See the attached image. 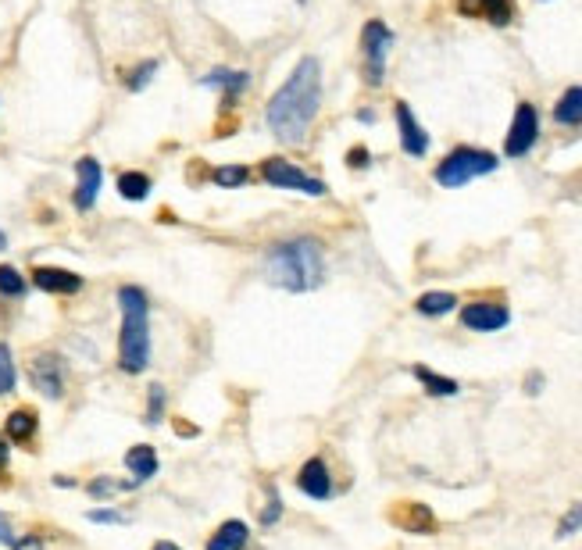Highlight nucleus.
Instances as JSON below:
<instances>
[{
	"mask_svg": "<svg viewBox=\"0 0 582 550\" xmlns=\"http://www.w3.org/2000/svg\"><path fill=\"white\" fill-rule=\"evenodd\" d=\"M318 111H322V61L308 54L293 65L290 79L272 93L265 122L283 147H300L308 140Z\"/></svg>",
	"mask_w": 582,
	"mask_h": 550,
	"instance_id": "1",
	"label": "nucleus"
},
{
	"mask_svg": "<svg viewBox=\"0 0 582 550\" xmlns=\"http://www.w3.org/2000/svg\"><path fill=\"white\" fill-rule=\"evenodd\" d=\"M265 279L286 293H311L325 283V247L315 236L272 243L265 254Z\"/></svg>",
	"mask_w": 582,
	"mask_h": 550,
	"instance_id": "2",
	"label": "nucleus"
},
{
	"mask_svg": "<svg viewBox=\"0 0 582 550\" xmlns=\"http://www.w3.org/2000/svg\"><path fill=\"white\" fill-rule=\"evenodd\" d=\"M118 368L125 375H143L150 368V300L140 286H118Z\"/></svg>",
	"mask_w": 582,
	"mask_h": 550,
	"instance_id": "3",
	"label": "nucleus"
},
{
	"mask_svg": "<svg viewBox=\"0 0 582 550\" xmlns=\"http://www.w3.org/2000/svg\"><path fill=\"white\" fill-rule=\"evenodd\" d=\"M497 168H500V158H497V154H490V150H483V147H454L447 158L436 165L433 179L443 186V190H461V186H468L472 179L497 172Z\"/></svg>",
	"mask_w": 582,
	"mask_h": 550,
	"instance_id": "4",
	"label": "nucleus"
},
{
	"mask_svg": "<svg viewBox=\"0 0 582 550\" xmlns=\"http://www.w3.org/2000/svg\"><path fill=\"white\" fill-rule=\"evenodd\" d=\"M393 43H397V36H393L390 25L379 22V18L365 22V29H361V75H365L368 86H383Z\"/></svg>",
	"mask_w": 582,
	"mask_h": 550,
	"instance_id": "5",
	"label": "nucleus"
},
{
	"mask_svg": "<svg viewBox=\"0 0 582 550\" xmlns=\"http://www.w3.org/2000/svg\"><path fill=\"white\" fill-rule=\"evenodd\" d=\"M261 179H265L268 186H275V190H293V193H304V197H325V193H329V186H325L318 175L304 172V168H297L286 158L261 161Z\"/></svg>",
	"mask_w": 582,
	"mask_h": 550,
	"instance_id": "6",
	"label": "nucleus"
},
{
	"mask_svg": "<svg viewBox=\"0 0 582 550\" xmlns=\"http://www.w3.org/2000/svg\"><path fill=\"white\" fill-rule=\"evenodd\" d=\"M29 383H33L36 393H43L47 400H61L65 397V361L54 354V350H36L29 358Z\"/></svg>",
	"mask_w": 582,
	"mask_h": 550,
	"instance_id": "7",
	"label": "nucleus"
},
{
	"mask_svg": "<svg viewBox=\"0 0 582 550\" xmlns=\"http://www.w3.org/2000/svg\"><path fill=\"white\" fill-rule=\"evenodd\" d=\"M536 140H540V115L529 100H522L511 118L508 136H504V158H525L536 147Z\"/></svg>",
	"mask_w": 582,
	"mask_h": 550,
	"instance_id": "8",
	"label": "nucleus"
},
{
	"mask_svg": "<svg viewBox=\"0 0 582 550\" xmlns=\"http://www.w3.org/2000/svg\"><path fill=\"white\" fill-rule=\"evenodd\" d=\"M461 325L472 333H500L511 325V311L500 300H472L461 308Z\"/></svg>",
	"mask_w": 582,
	"mask_h": 550,
	"instance_id": "9",
	"label": "nucleus"
},
{
	"mask_svg": "<svg viewBox=\"0 0 582 550\" xmlns=\"http://www.w3.org/2000/svg\"><path fill=\"white\" fill-rule=\"evenodd\" d=\"M393 118H397L400 150H404L408 158H425V154H429V133H425V125L415 118L408 100H397V104H393Z\"/></svg>",
	"mask_w": 582,
	"mask_h": 550,
	"instance_id": "10",
	"label": "nucleus"
},
{
	"mask_svg": "<svg viewBox=\"0 0 582 550\" xmlns=\"http://www.w3.org/2000/svg\"><path fill=\"white\" fill-rule=\"evenodd\" d=\"M100 186H104V168H100V161L90 158V154L75 161V193H72L75 211H90L100 197Z\"/></svg>",
	"mask_w": 582,
	"mask_h": 550,
	"instance_id": "11",
	"label": "nucleus"
},
{
	"mask_svg": "<svg viewBox=\"0 0 582 550\" xmlns=\"http://www.w3.org/2000/svg\"><path fill=\"white\" fill-rule=\"evenodd\" d=\"M390 522L397 525L400 533H411V536H433L436 529H440L433 508H429V504H418V500H400L397 508L390 511Z\"/></svg>",
	"mask_w": 582,
	"mask_h": 550,
	"instance_id": "12",
	"label": "nucleus"
},
{
	"mask_svg": "<svg viewBox=\"0 0 582 550\" xmlns=\"http://www.w3.org/2000/svg\"><path fill=\"white\" fill-rule=\"evenodd\" d=\"M33 286L50 297H75L83 290V275L72 272V268H58V265H36L33 268Z\"/></svg>",
	"mask_w": 582,
	"mask_h": 550,
	"instance_id": "13",
	"label": "nucleus"
},
{
	"mask_svg": "<svg viewBox=\"0 0 582 550\" xmlns=\"http://www.w3.org/2000/svg\"><path fill=\"white\" fill-rule=\"evenodd\" d=\"M461 18H475V22H490L497 29L515 22V0H458L454 4Z\"/></svg>",
	"mask_w": 582,
	"mask_h": 550,
	"instance_id": "14",
	"label": "nucleus"
},
{
	"mask_svg": "<svg viewBox=\"0 0 582 550\" xmlns=\"http://www.w3.org/2000/svg\"><path fill=\"white\" fill-rule=\"evenodd\" d=\"M297 490L311 500H329L333 497V472L325 465V458H308L297 472Z\"/></svg>",
	"mask_w": 582,
	"mask_h": 550,
	"instance_id": "15",
	"label": "nucleus"
},
{
	"mask_svg": "<svg viewBox=\"0 0 582 550\" xmlns=\"http://www.w3.org/2000/svg\"><path fill=\"white\" fill-rule=\"evenodd\" d=\"M200 86H208V90H222L225 108H236L240 93L250 86V72H243V68H211V72L200 79Z\"/></svg>",
	"mask_w": 582,
	"mask_h": 550,
	"instance_id": "16",
	"label": "nucleus"
},
{
	"mask_svg": "<svg viewBox=\"0 0 582 550\" xmlns=\"http://www.w3.org/2000/svg\"><path fill=\"white\" fill-rule=\"evenodd\" d=\"M36 433H40V418H36L33 408H15L8 415V422H4V436L11 443H18V447H29L36 440Z\"/></svg>",
	"mask_w": 582,
	"mask_h": 550,
	"instance_id": "17",
	"label": "nucleus"
},
{
	"mask_svg": "<svg viewBox=\"0 0 582 550\" xmlns=\"http://www.w3.org/2000/svg\"><path fill=\"white\" fill-rule=\"evenodd\" d=\"M125 468L133 472L136 483H150L158 475V450L150 443H136V447L125 450Z\"/></svg>",
	"mask_w": 582,
	"mask_h": 550,
	"instance_id": "18",
	"label": "nucleus"
},
{
	"mask_svg": "<svg viewBox=\"0 0 582 550\" xmlns=\"http://www.w3.org/2000/svg\"><path fill=\"white\" fill-rule=\"evenodd\" d=\"M250 543V529H247V522H240V518H229V522H222L211 533V540H208V547L204 550H243Z\"/></svg>",
	"mask_w": 582,
	"mask_h": 550,
	"instance_id": "19",
	"label": "nucleus"
},
{
	"mask_svg": "<svg viewBox=\"0 0 582 550\" xmlns=\"http://www.w3.org/2000/svg\"><path fill=\"white\" fill-rule=\"evenodd\" d=\"M411 375H415L418 383H422V390L429 393V397H458V393H461L458 379L440 375L436 368H429V365H415V368H411Z\"/></svg>",
	"mask_w": 582,
	"mask_h": 550,
	"instance_id": "20",
	"label": "nucleus"
},
{
	"mask_svg": "<svg viewBox=\"0 0 582 550\" xmlns=\"http://www.w3.org/2000/svg\"><path fill=\"white\" fill-rule=\"evenodd\" d=\"M454 308H458V297L447 293V290H429V293H422V297L415 300V311L422 318H443V315H450Z\"/></svg>",
	"mask_w": 582,
	"mask_h": 550,
	"instance_id": "21",
	"label": "nucleus"
},
{
	"mask_svg": "<svg viewBox=\"0 0 582 550\" xmlns=\"http://www.w3.org/2000/svg\"><path fill=\"white\" fill-rule=\"evenodd\" d=\"M554 122L558 125H582V86H568L554 104Z\"/></svg>",
	"mask_w": 582,
	"mask_h": 550,
	"instance_id": "22",
	"label": "nucleus"
},
{
	"mask_svg": "<svg viewBox=\"0 0 582 550\" xmlns=\"http://www.w3.org/2000/svg\"><path fill=\"white\" fill-rule=\"evenodd\" d=\"M150 190H154L150 175H143V172H122L118 175V193H122L125 200H147Z\"/></svg>",
	"mask_w": 582,
	"mask_h": 550,
	"instance_id": "23",
	"label": "nucleus"
},
{
	"mask_svg": "<svg viewBox=\"0 0 582 550\" xmlns=\"http://www.w3.org/2000/svg\"><path fill=\"white\" fill-rule=\"evenodd\" d=\"M250 179H254V172H250L247 165H222L211 172V183L222 186V190H240V186H247Z\"/></svg>",
	"mask_w": 582,
	"mask_h": 550,
	"instance_id": "24",
	"label": "nucleus"
},
{
	"mask_svg": "<svg viewBox=\"0 0 582 550\" xmlns=\"http://www.w3.org/2000/svg\"><path fill=\"white\" fill-rule=\"evenodd\" d=\"M136 486H140L136 479H125V483H118V479H111V475H97V479H93L86 490H90L93 500H111L115 493H129V490H136Z\"/></svg>",
	"mask_w": 582,
	"mask_h": 550,
	"instance_id": "25",
	"label": "nucleus"
},
{
	"mask_svg": "<svg viewBox=\"0 0 582 550\" xmlns=\"http://www.w3.org/2000/svg\"><path fill=\"white\" fill-rule=\"evenodd\" d=\"M18 383V368H15V354H11L8 343H0V397L15 393Z\"/></svg>",
	"mask_w": 582,
	"mask_h": 550,
	"instance_id": "26",
	"label": "nucleus"
},
{
	"mask_svg": "<svg viewBox=\"0 0 582 550\" xmlns=\"http://www.w3.org/2000/svg\"><path fill=\"white\" fill-rule=\"evenodd\" d=\"M29 283L15 265H0V297H25Z\"/></svg>",
	"mask_w": 582,
	"mask_h": 550,
	"instance_id": "27",
	"label": "nucleus"
},
{
	"mask_svg": "<svg viewBox=\"0 0 582 550\" xmlns=\"http://www.w3.org/2000/svg\"><path fill=\"white\" fill-rule=\"evenodd\" d=\"M165 404H168V393L161 383H150L147 386V418L143 422L147 425H158L161 418H165Z\"/></svg>",
	"mask_w": 582,
	"mask_h": 550,
	"instance_id": "28",
	"label": "nucleus"
},
{
	"mask_svg": "<svg viewBox=\"0 0 582 550\" xmlns=\"http://www.w3.org/2000/svg\"><path fill=\"white\" fill-rule=\"evenodd\" d=\"M158 68H161V65H158V61H154V58L140 61V65H136L133 72L125 75V86H129V90H133V93L147 90V86H150V79H154V72H158Z\"/></svg>",
	"mask_w": 582,
	"mask_h": 550,
	"instance_id": "29",
	"label": "nucleus"
},
{
	"mask_svg": "<svg viewBox=\"0 0 582 550\" xmlns=\"http://www.w3.org/2000/svg\"><path fill=\"white\" fill-rule=\"evenodd\" d=\"M575 533H582V500H575L572 508L565 511V515L558 518V540H568V536H575Z\"/></svg>",
	"mask_w": 582,
	"mask_h": 550,
	"instance_id": "30",
	"label": "nucleus"
},
{
	"mask_svg": "<svg viewBox=\"0 0 582 550\" xmlns=\"http://www.w3.org/2000/svg\"><path fill=\"white\" fill-rule=\"evenodd\" d=\"M283 511H286L283 508V497H279V490L268 483V500H265V511H261V525H265V529H272V525L283 518Z\"/></svg>",
	"mask_w": 582,
	"mask_h": 550,
	"instance_id": "31",
	"label": "nucleus"
},
{
	"mask_svg": "<svg viewBox=\"0 0 582 550\" xmlns=\"http://www.w3.org/2000/svg\"><path fill=\"white\" fill-rule=\"evenodd\" d=\"M86 518H90L93 525H125L129 522L118 508H93V511H86Z\"/></svg>",
	"mask_w": 582,
	"mask_h": 550,
	"instance_id": "32",
	"label": "nucleus"
},
{
	"mask_svg": "<svg viewBox=\"0 0 582 550\" xmlns=\"http://www.w3.org/2000/svg\"><path fill=\"white\" fill-rule=\"evenodd\" d=\"M18 536H15V525H11V518L0 511V547H15Z\"/></svg>",
	"mask_w": 582,
	"mask_h": 550,
	"instance_id": "33",
	"label": "nucleus"
},
{
	"mask_svg": "<svg viewBox=\"0 0 582 550\" xmlns=\"http://www.w3.org/2000/svg\"><path fill=\"white\" fill-rule=\"evenodd\" d=\"M543 383H547V379H543V372H529V375H525V393H529V397H536V393H543Z\"/></svg>",
	"mask_w": 582,
	"mask_h": 550,
	"instance_id": "34",
	"label": "nucleus"
},
{
	"mask_svg": "<svg viewBox=\"0 0 582 550\" xmlns=\"http://www.w3.org/2000/svg\"><path fill=\"white\" fill-rule=\"evenodd\" d=\"M11 550H43V540L36 533H29V536H18V543Z\"/></svg>",
	"mask_w": 582,
	"mask_h": 550,
	"instance_id": "35",
	"label": "nucleus"
},
{
	"mask_svg": "<svg viewBox=\"0 0 582 550\" xmlns=\"http://www.w3.org/2000/svg\"><path fill=\"white\" fill-rule=\"evenodd\" d=\"M8 465H11V440L0 433V475L8 472Z\"/></svg>",
	"mask_w": 582,
	"mask_h": 550,
	"instance_id": "36",
	"label": "nucleus"
},
{
	"mask_svg": "<svg viewBox=\"0 0 582 550\" xmlns=\"http://www.w3.org/2000/svg\"><path fill=\"white\" fill-rule=\"evenodd\" d=\"M347 161H350V168H365L368 165V150L365 147H354L347 154Z\"/></svg>",
	"mask_w": 582,
	"mask_h": 550,
	"instance_id": "37",
	"label": "nucleus"
},
{
	"mask_svg": "<svg viewBox=\"0 0 582 550\" xmlns=\"http://www.w3.org/2000/svg\"><path fill=\"white\" fill-rule=\"evenodd\" d=\"M175 433H179V436H197V425H186V422H175Z\"/></svg>",
	"mask_w": 582,
	"mask_h": 550,
	"instance_id": "38",
	"label": "nucleus"
},
{
	"mask_svg": "<svg viewBox=\"0 0 582 550\" xmlns=\"http://www.w3.org/2000/svg\"><path fill=\"white\" fill-rule=\"evenodd\" d=\"M150 550H183V547H179V543H172V540H161V543H154Z\"/></svg>",
	"mask_w": 582,
	"mask_h": 550,
	"instance_id": "39",
	"label": "nucleus"
},
{
	"mask_svg": "<svg viewBox=\"0 0 582 550\" xmlns=\"http://www.w3.org/2000/svg\"><path fill=\"white\" fill-rule=\"evenodd\" d=\"M358 122L372 125V122H375V111H358Z\"/></svg>",
	"mask_w": 582,
	"mask_h": 550,
	"instance_id": "40",
	"label": "nucleus"
},
{
	"mask_svg": "<svg viewBox=\"0 0 582 550\" xmlns=\"http://www.w3.org/2000/svg\"><path fill=\"white\" fill-rule=\"evenodd\" d=\"M54 486H75V479H68V475H58V479H54Z\"/></svg>",
	"mask_w": 582,
	"mask_h": 550,
	"instance_id": "41",
	"label": "nucleus"
},
{
	"mask_svg": "<svg viewBox=\"0 0 582 550\" xmlns=\"http://www.w3.org/2000/svg\"><path fill=\"white\" fill-rule=\"evenodd\" d=\"M0 250H8V233L4 229H0Z\"/></svg>",
	"mask_w": 582,
	"mask_h": 550,
	"instance_id": "42",
	"label": "nucleus"
},
{
	"mask_svg": "<svg viewBox=\"0 0 582 550\" xmlns=\"http://www.w3.org/2000/svg\"><path fill=\"white\" fill-rule=\"evenodd\" d=\"M297 4H308V0H297Z\"/></svg>",
	"mask_w": 582,
	"mask_h": 550,
	"instance_id": "43",
	"label": "nucleus"
}]
</instances>
